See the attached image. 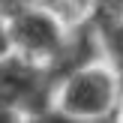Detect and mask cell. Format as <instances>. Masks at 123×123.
Instances as JSON below:
<instances>
[{
	"instance_id": "6da1fadb",
	"label": "cell",
	"mask_w": 123,
	"mask_h": 123,
	"mask_svg": "<svg viewBox=\"0 0 123 123\" xmlns=\"http://www.w3.org/2000/svg\"><path fill=\"white\" fill-rule=\"evenodd\" d=\"M51 105L69 123L108 120L120 114V75L105 57L72 66L54 81Z\"/></svg>"
},
{
	"instance_id": "7a4b0ae2",
	"label": "cell",
	"mask_w": 123,
	"mask_h": 123,
	"mask_svg": "<svg viewBox=\"0 0 123 123\" xmlns=\"http://www.w3.org/2000/svg\"><path fill=\"white\" fill-rule=\"evenodd\" d=\"M84 18L90 21V27H105L123 18V0H87Z\"/></svg>"
},
{
	"instance_id": "277c9868",
	"label": "cell",
	"mask_w": 123,
	"mask_h": 123,
	"mask_svg": "<svg viewBox=\"0 0 123 123\" xmlns=\"http://www.w3.org/2000/svg\"><path fill=\"white\" fill-rule=\"evenodd\" d=\"M66 6H69L72 12H75V15H81L84 18V9H87V0H63Z\"/></svg>"
},
{
	"instance_id": "3957f363",
	"label": "cell",
	"mask_w": 123,
	"mask_h": 123,
	"mask_svg": "<svg viewBox=\"0 0 123 123\" xmlns=\"http://www.w3.org/2000/svg\"><path fill=\"white\" fill-rule=\"evenodd\" d=\"M12 51V39H9V27H6V15L0 12V57Z\"/></svg>"
}]
</instances>
